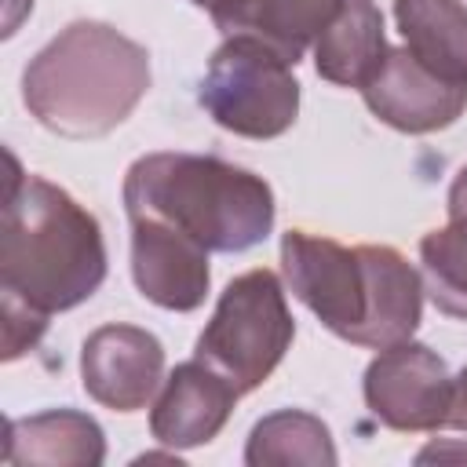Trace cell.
<instances>
[{
    "label": "cell",
    "instance_id": "6da1fadb",
    "mask_svg": "<svg viewBox=\"0 0 467 467\" xmlns=\"http://www.w3.org/2000/svg\"><path fill=\"white\" fill-rule=\"evenodd\" d=\"M102 281L106 241L99 219L51 179L18 171L11 157L0 223L4 361L33 350L51 314L80 306Z\"/></svg>",
    "mask_w": 467,
    "mask_h": 467
},
{
    "label": "cell",
    "instance_id": "7a4b0ae2",
    "mask_svg": "<svg viewBox=\"0 0 467 467\" xmlns=\"http://www.w3.org/2000/svg\"><path fill=\"white\" fill-rule=\"evenodd\" d=\"M281 270L292 296L354 347L383 350L420 328L423 274L390 244L347 248L332 237L288 230L281 237Z\"/></svg>",
    "mask_w": 467,
    "mask_h": 467
},
{
    "label": "cell",
    "instance_id": "3957f363",
    "mask_svg": "<svg viewBox=\"0 0 467 467\" xmlns=\"http://www.w3.org/2000/svg\"><path fill=\"white\" fill-rule=\"evenodd\" d=\"M150 91V55L106 22H69L22 73L26 109L62 139H102Z\"/></svg>",
    "mask_w": 467,
    "mask_h": 467
},
{
    "label": "cell",
    "instance_id": "277c9868",
    "mask_svg": "<svg viewBox=\"0 0 467 467\" xmlns=\"http://www.w3.org/2000/svg\"><path fill=\"white\" fill-rule=\"evenodd\" d=\"M128 219H161L208 252H248L274 230V190L263 175L223 157L146 153L124 175Z\"/></svg>",
    "mask_w": 467,
    "mask_h": 467
},
{
    "label": "cell",
    "instance_id": "5b68a950",
    "mask_svg": "<svg viewBox=\"0 0 467 467\" xmlns=\"http://www.w3.org/2000/svg\"><path fill=\"white\" fill-rule=\"evenodd\" d=\"M296 339V317L285 303V288L274 270L259 266L234 277L204 332L197 336L193 358L223 372L237 394H252L270 379Z\"/></svg>",
    "mask_w": 467,
    "mask_h": 467
},
{
    "label": "cell",
    "instance_id": "8992f818",
    "mask_svg": "<svg viewBox=\"0 0 467 467\" xmlns=\"http://www.w3.org/2000/svg\"><path fill=\"white\" fill-rule=\"evenodd\" d=\"M204 113L241 139H277L299 117L292 66L252 36H226L197 91Z\"/></svg>",
    "mask_w": 467,
    "mask_h": 467
},
{
    "label": "cell",
    "instance_id": "52a82bcc",
    "mask_svg": "<svg viewBox=\"0 0 467 467\" xmlns=\"http://www.w3.org/2000/svg\"><path fill=\"white\" fill-rule=\"evenodd\" d=\"M368 412L401 434H423L449 427L452 376L449 365L416 339L383 347L361 379Z\"/></svg>",
    "mask_w": 467,
    "mask_h": 467
},
{
    "label": "cell",
    "instance_id": "ba28073f",
    "mask_svg": "<svg viewBox=\"0 0 467 467\" xmlns=\"http://www.w3.org/2000/svg\"><path fill=\"white\" fill-rule=\"evenodd\" d=\"M361 99L387 128L427 135L460 120L467 109V84L434 73L409 47H387L383 66L361 88Z\"/></svg>",
    "mask_w": 467,
    "mask_h": 467
},
{
    "label": "cell",
    "instance_id": "9c48e42d",
    "mask_svg": "<svg viewBox=\"0 0 467 467\" xmlns=\"http://www.w3.org/2000/svg\"><path fill=\"white\" fill-rule=\"evenodd\" d=\"M88 398L113 412H139L164 383V347L139 325H102L80 347Z\"/></svg>",
    "mask_w": 467,
    "mask_h": 467
},
{
    "label": "cell",
    "instance_id": "30bf717a",
    "mask_svg": "<svg viewBox=\"0 0 467 467\" xmlns=\"http://www.w3.org/2000/svg\"><path fill=\"white\" fill-rule=\"evenodd\" d=\"M131 277L161 310L190 314L204 303L212 285L208 248L161 219L139 215L131 219Z\"/></svg>",
    "mask_w": 467,
    "mask_h": 467
},
{
    "label": "cell",
    "instance_id": "8fae6325",
    "mask_svg": "<svg viewBox=\"0 0 467 467\" xmlns=\"http://www.w3.org/2000/svg\"><path fill=\"white\" fill-rule=\"evenodd\" d=\"M237 398V387L223 372L201 358L182 361L161 383V394L150 409V434L168 449L208 445L226 427Z\"/></svg>",
    "mask_w": 467,
    "mask_h": 467
},
{
    "label": "cell",
    "instance_id": "7c38bea8",
    "mask_svg": "<svg viewBox=\"0 0 467 467\" xmlns=\"http://www.w3.org/2000/svg\"><path fill=\"white\" fill-rule=\"evenodd\" d=\"M4 460L15 467H99L106 460V434L88 412L47 409L7 420Z\"/></svg>",
    "mask_w": 467,
    "mask_h": 467
},
{
    "label": "cell",
    "instance_id": "4fadbf2b",
    "mask_svg": "<svg viewBox=\"0 0 467 467\" xmlns=\"http://www.w3.org/2000/svg\"><path fill=\"white\" fill-rule=\"evenodd\" d=\"M383 15L372 0H343L336 18L314 40V69L339 88H365L383 66Z\"/></svg>",
    "mask_w": 467,
    "mask_h": 467
},
{
    "label": "cell",
    "instance_id": "5bb4252c",
    "mask_svg": "<svg viewBox=\"0 0 467 467\" xmlns=\"http://www.w3.org/2000/svg\"><path fill=\"white\" fill-rule=\"evenodd\" d=\"M339 4L343 0H244L212 22L223 36H252L296 66L336 18Z\"/></svg>",
    "mask_w": 467,
    "mask_h": 467
},
{
    "label": "cell",
    "instance_id": "9a60e30c",
    "mask_svg": "<svg viewBox=\"0 0 467 467\" xmlns=\"http://www.w3.org/2000/svg\"><path fill=\"white\" fill-rule=\"evenodd\" d=\"M405 47L449 80L467 84V4L463 0H394Z\"/></svg>",
    "mask_w": 467,
    "mask_h": 467
},
{
    "label": "cell",
    "instance_id": "2e32d148",
    "mask_svg": "<svg viewBox=\"0 0 467 467\" xmlns=\"http://www.w3.org/2000/svg\"><path fill=\"white\" fill-rule=\"evenodd\" d=\"M336 445H332V431L303 409H281L263 416L244 445V463L248 467H332Z\"/></svg>",
    "mask_w": 467,
    "mask_h": 467
},
{
    "label": "cell",
    "instance_id": "e0dca14e",
    "mask_svg": "<svg viewBox=\"0 0 467 467\" xmlns=\"http://www.w3.org/2000/svg\"><path fill=\"white\" fill-rule=\"evenodd\" d=\"M420 266L431 303L441 314L467 321V219H449V226L423 234Z\"/></svg>",
    "mask_w": 467,
    "mask_h": 467
},
{
    "label": "cell",
    "instance_id": "ac0fdd59",
    "mask_svg": "<svg viewBox=\"0 0 467 467\" xmlns=\"http://www.w3.org/2000/svg\"><path fill=\"white\" fill-rule=\"evenodd\" d=\"M449 427L467 431V365L460 376H452V405H449Z\"/></svg>",
    "mask_w": 467,
    "mask_h": 467
},
{
    "label": "cell",
    "instance_id": "d6986e66",
    "mask_svg": "<svg viewBox=\"0 0 467 467\" xmlns=\"http://www.w3.org/2000/svg\"><path fill=\"white\" fill-rule=\"evenodd\" d=\"M449 219H467V164L456 171L449 186Z\"/></svg>",
    "mask_w": 467,
    "mask_h": 467
},
{
    "label": "cell",
    "instance_id": "ffe728a7",
    "mask_svg": "<svg viewBox=\"0 0 467 467\" xmlns=\"http://www.w3.org/2000/svg\"><path fill=\"white\" fill-rule=\"evenodd\" d=\"M431 460H467V445H445V441H434V445H427V449L416 456V463H431Z\"/></svg>",
    "mask_w": 467,
    "mask_h": 467
},
{
    "label": "cell",
    "instance_id": "44dd1931",
    "mask_svg": "<svg viewBox=\"0 0 467 467\" xmlns=\"http://www.w3.org/2000/svg\"><path fill=\"white\" fill-rule=\"evenodd\" d=\"M190 4H197V7H204L212 18H219V15L234 11V7H237V4H244V0H190Z\"/></svg>",
    "mask_w": 467,
    "mask_h": 467
},
{
    "label": "cell",
    "instance_id": "7402d4cb",
    "mask_svg": "<svg viewBox=\"0 0 467 467\" xmlns=\"http://www.w3.org/2000/svg\"><path fill=\"white\" fill-rule=\"evenodd\" d=\"M15 4H22L26 11L33 7V0H7V26H4V36H11V33H15Z\"/></svg>",
    "mask_w": 467,
    "mask_h": 467
}]
</instances>
